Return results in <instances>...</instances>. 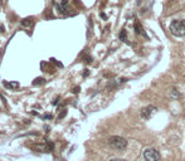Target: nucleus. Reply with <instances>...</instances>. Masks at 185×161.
I'll return each instance as SVG.
<instances>
[{"label":"nucleus","mask_w":185,"mask_h":161,"mask_svg":"<svg viewBox=\"0 0 185 161\" xmlns=\"http://www.w3.org/2000/svg\"><path fill=\"white\" fill-rule=\"evenodd\" d=\"M170 30H171V33L175 37H184L185 35V20H181V19L174 20L170 24Z\"/></svg>","instance_id":"nucleus-1"},{"label":"nucleus","mask_w":185,"mask_h":161,"mask_svg":"<svg viewBox=\"0 0 185 161\" xmlns=\"http://www.w3.org/2000/svg\"><path fill=\"white\" fill-rule=\"evenodd\" d=\"M108 146L115 150H125L127 147V141L126 139L120 136H112L108 139Z\"/></svg>","instance_id":"nucleus-2"},{"label":"nucleus","mask_w":185,"mask_h":161,"mask_svg":"<svg viewBox=\"0 0 185 161\" xmlns=\"http://www.w3.org/2000/svg\"><path fill=\"white\" fill-rule=\"evenodd\" d=\"M160 152L155 149H148L144 151V159L145 161H159L160 160Z\"/></svg>","instance_id":"nucleus-3"},{"label":"nucleus","mask_w":185,"mask_h":161,"mask_svg":"<svg viewBox=\"0 0 185 161\" xmlns=\"http://www.w3.org/2000/svg\"><path fill=\"white\" fill-rule=\"evenodd\" d=\"M155 111H156V107H154V106H148V107L142 108L141 110V117L145 118V120H149Z\"/></svg>","instance_id":"nucleus-4"},{"label":"nucleus","mask_w":185,"mask_h":161,"mask_svg":"<svg viewBox=\"0 0 185 161\" xmlns=\"http://www.w3.org/2000/svg\"><path fill=\"white\" fill-rule=\"evenodd\" d=\"M4 86H5L6 88H10V89H18L20 84H19L18 82H5L4 83Z\"/></svg>","instance_id":"nucleus-5"},{"label":"nucleus","mask_w":185,"mask_h":161,"mask_svg":"<svg viewBox=\"0 0 185 161\" xmlns=\"http://www.w3.org/2000/svg\"><path fill=\"white\" fill-rule=\"evenodd\" d=\"M170 97H171V98H180V93L178 92L176 88H171V89H170Z\"/></svg>","instance_id":"nucleus-6"},{"label":"nucleus","mask_w":185,"mask_h":161,"mask_svg":"<svg viewBox=\"0 0 185 161\" xmlns=\"http://www.w3.org/2000/svg\"><path fill=\"white\" fill-rule=\"evenodd\" d=\"M22 24H23V27H25V28H28V27H32V25H33V20H32V19H30V18L23 19Z\"/></svg>","instance_id":"nucleus-7"},{"label":"nucleus","mask_w":185,"mask_h":161,"mask_svg":"<svg viewBox=\"0 0 185 161\" xmlns=\"http://www.w3.org/2000/svg\"><path fill=\"white\" fill-rule=\"evenodd\" d=\"M135 28H136V33H137V34H144V32H142V28H141V25L139 24V23H136Z\"/></svg>","instance_id":"nucleus-8"},{"label":"nucleus","mask_w":185,"mask_h":161,"mask_svg":"<svg viewBox=\"0 0 185 161\" xmlns=\"http://www.w3.org/2000/svg\"><path fill=\"white\" fill-rule=\"evenodd\" d=\"M45 82V80L43 79V78H37L34 82H33V84H34V86H37V84H43Z\"/></svg>","instance_id":"nucleus-9"},{"label":"nucleus","mask_w":185,"mask_h":161,"mask_svg":"<svg viewBox=\"0 0 185 161\" xmlns=\"http://www.w3.org/2000/svg\"><path fill=\"white\" fill-rule=\"evenodd\" d=\"M126 34H127V33H126V30H122V32L120 33V39H121V40H125V42H127V40H126Z\"/></svg>","instance_id":"nucleus-10"},{"label":"nucleus","mask_w":185,"mask_h":161,"mask_svg":"<svg viewBox=\"0 0 185 161\" xmlns=\"http://www.w3.org/2000/svg\"><path fill=\"white\" fill-rule=\"evenodd\" d=\"M110 161H125V160H121V159H112Z\"/></svg>","instance_id":"nucleus-11"},{"label":"nucleus","mask_w":185,"mask_h":161,"mask_svg":"<svg viewBox=\"0 0 185 161\" xmlns=\"http://www.w3.org/2000/svg\"><path fill=\"white\" fill-rule=\"evenodd\" d=\"M0 32H4V27L3 25H0Z\"/></svg>","instance_id":"nucleus-12"}]
</instances>
